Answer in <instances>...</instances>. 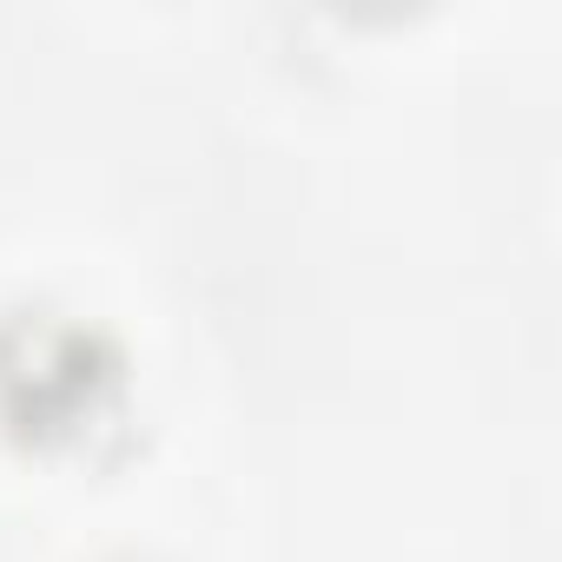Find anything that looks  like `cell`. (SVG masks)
<instances>
[{
  "instance_id": "6da1fadb",
  "label": "cell",
  "mask_w": 562,
  "mask_h": 562,
  "mask_svg": "<svg viewBox=\"0 0 562 562\" xmlns=\"http://www.w3.org/2000/svg\"><path fill=\"white\" fill-rule=\"evenodd\" d=\"M126 411V358L67 312L0 318V430L34 450H74Z\"/></svg>"
},
{
  "instance_id": "7a4b0ae2",
  "label": "cell",
  "mask_w": 562,
  "mask_h": 562,
  "mask_svg": "<svg viewBox=\"0 0 562 562\" xmlns=\"http://www.w3.org/2000/svg\"><path fill=\"white\" fill-rule=\"evenodd\" d=\"M120 562H139V555H120Z\"/></svg>"
}]
</instances>
